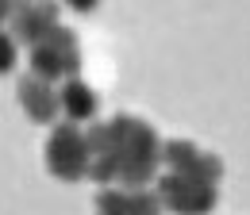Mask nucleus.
Masks as SVG:
<instances>
[{"label": "nucleus", "mask_w": 250, "mask_h": 215, "mask_svg": "<svg viewBox=\"0 0 250 215\" xmlns=\"http://www.w3.org/2000/svg\"><path fill=\"white\" fill-rule=\"evenodd\" d=\"M108 127L116 138V181L127 192H143V184L154 177L158 157H162L154 127L139 116H116Z\"/></svg>", "instance_id": "f257e3e1"}, {"label": "nucleus", "mask_w": 250, "mask_h": 215, "mask_svg": "<svg viewBox=\"0 0 250 215\" xmlns=\"http://www.w3.org/2000/svg\"><path fill=\"white\" fill-rule=\"evenodd\" d=\"M162 161L173 173H185V177H196V181H208V184H216L223 177V165H219L216 154H204V150H196L192 142H181V138L162 146Z\"/></svg>", "instance_id": "39448f33"}, {"label": "nucleus", "mask_w": 250, "mask_h": 215, "mask_svg": "<svg viewBox=\"0 0 250 215\" xmlns=\"http://www.w3.org/2000/svg\"><path fill=\"white\" fill-rule=\"evenodd\" d=\"M81 69V54H77V39L73 31L54 27L42 42L31 46V77L39 81H58V77H73Z\"/></svg>", "instance_id": "f03ea898"}, {"label": "nucleus", "mask_w": 250, "mask_h": 215, "mask_svg": "<svg viewBox=\"0 0 250 215\" xmlns=\"http://www.w3.org/2000/svg\"><path fill=\"white\" fill-rule=\"evenodd\" d=\"M46 169L58 181H81L89 173V138L77 123H58L46 142Z\"/></svg>", "instance_id": "7ed1b4c3"}, {"label": "nucleus", "mask_w": 250, "mask_h": 215, "mask_svg": "<svg viewBox=\"0 0 250 215\" xmlns=\"http://www.w3.org/2000/svg\"><path fill=\"white\" fill-rule=\"evenodd\" d=\"M158 200L169 204L177 215H204L216 208V184L196 181V177H185V173H166L158 181Z\"/></svg>", "instance_id": "20e7f679"}, {"label": "nucleus", "mask_w": 250, "mask_h": 215, "mask_svg": "<svg viewBox=\"0 0 250 215\" xmlns=\"http://www.w3.org/2000/svg\"><path fill=\"white\" fill-rule=\"evenodd\" d=\"M58 27V8L54 4H27L16 12V35L27 39V42H42L50 31Z\"/></svg>", "instance_id": "6e6552de"}, {"label": "nucleus", "mask_w": 250, "mask_h": 215, "mask_svg": "<svg viewBox=\"0 0 250 215\" xmlns=\"http://www.w3.org/2000/svg\"><path fill=\"white\" fill-rule=\"evenodd\" d=\"M20 100H23V108H27V116L35 123H54V116L62 112V100H58V92L50 89L46 81H39V77H23L20 81Z\"/></svg>", "instance_id": "0eeeda50"}, {"label": "nucleus", "mask_w": 250, "mask_h": 215, "mask_svg": "<svg viewBox=\"0 0 250 215\" xmlns=\"http://www.w3.org/2000/svg\"><path fill=\"white\" fill-rule=\"evenodd\" d=\"M12 65H16V42L0 31V73H8Z\"/></svg>", "instance_id": "9d476101"}, {"label": "nucleus", "mask_w": 250, "mask_h": 215, "mask_svg": "<svg viewBox=\"0 0 250 215\" xmlns=\"http://www.w3.org/2000/svg\"><path fill=\"white\" fill-rule=\"evenodd\" d=\"M96 215H162L158 192H127V188H104L96 196Z\"/></svg>", "instance_id": "423d86ee"}, {"label": "nucleus", "mask_w": 250, "mask_h": 215, "mask_svg": "<svg viewBox=\"0 0 250 215\" xmlns=\"http://www.w3.org/2000/svg\"><path fill=\"white\" fill-rule=\"evenodd\" d=\"M58 100H62V112L69 123H81L96 116V96L89 85H81V81H65V89L58 92Z\"/></svg>", "instance_id": "1a4fd4ad"}]
</instances>
